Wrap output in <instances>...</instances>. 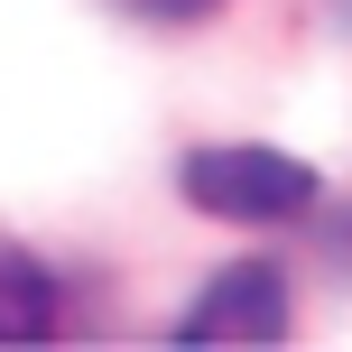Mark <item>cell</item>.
<instances>
[{
  "instance_id": "1",
  "label": "cell",
  "mask_w": 352,
  "mask_h": 352,
  "mask_svg": "<svg viewBox=\"0 0 352 352\" xmlns=\"http://www.w3.org/2000/svg\"><path fill=\"white\" fill-rule=\"evenodd\" d=\"M186 204L195 213H223V223H297L316 213V167L287 158V148H195L186 158Z\"/></svg>"
},
{
  "instance_id": "2",
  "label": "cell",
  "mask_w": 352,
  "mask_h": 352,
  "mask_svg": "<svg viewBox=\"0 0 352 352\" xmlns=\"http://www.w3.org/2000/svg\"><path fill=\"white\" fill-rule=\"evenodd\" d=\"M176 334H186V343H278V334H287V269H278V260H232V269H213Z\"/></svg>"
},
{
  "instance_id": "3",
  "label": "cell",
  "mask_w": 352,
  "mask_h": 352,
  "mask_svg": "<svg viewBox=\"0 0 352 352\" xmlns=\"http://www.w3.org/2000/svg\"><path fill=\"white\" fill-rule=\"evenodd\" d=\"M56 324V287L19 241H0V343H37Z\"/></svg>"
},
{
  "instance_id": "4",
  "label": "cell",
  "mask_w": 352,
  "mask_h": 352,
  "mask_svg": "<svg viewBox=\"0 0 352 352\" xmlns=\"http://www.w3.org/2000/svg\"><path fill=\"white\" fill-rule=\"evenodd\" d=\"M121 10H140V19H167V28H186V19L223 10V0H121Z\"/></svg>"
},
{
  "instance_id": "5",
  "label": "cell",
  "mask_w": 352,
  "mask_h": 352,
  "mask_svg": "<svg viewBox=\"0 0 352 352\" xmlns=\"http://www.w3.org/2000/svg\"><path fill=\"white\" fill-rule=\"evenodd\" d=\"M334 10H343V19H352V0H334Z\"/></svg>"
}]
</instances>
